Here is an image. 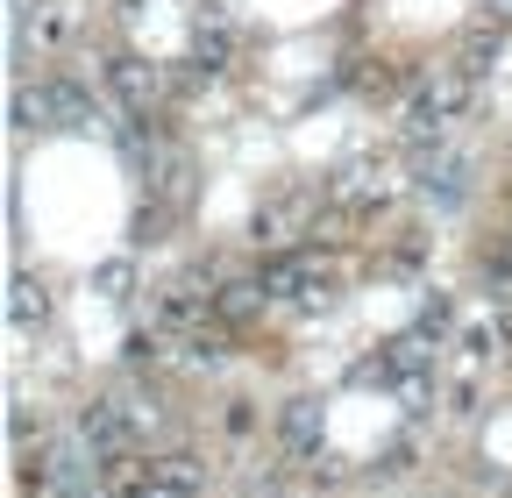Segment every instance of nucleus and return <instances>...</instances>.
<instances>
[{
	"instance_id": "39448f33",
	"label": "nucleus",
	"mask_w": 512,
	"mask_h": 498,
	"mask_svg": "<svg viewBox=\"0 0 512 498\" xmlns=\"http://www.w3.org/2000/svg\"><path fill=\"white\" fill-rule=\"evenodd\" d=\"M420 185H427L441 207H456L470 193V171H463V157H420Z\"/></svg>"
},
{
	"instance_id": "20e7f679",
	"label": "nucleus",
	"mask_w": 512,
	"mask_h": 498,
	"mask_svg": "<svg viewBox=\"0 0 512 498\" xmlns=\"http://www.w3.org/2000/svg\"><path fill=\"white\" fill-rule=\"evenodd\" d=\"M128 498H200V470H192V456H150Z\"/></svg>"
},
{
	"instance_id": "f257e3e1",
	"label": "nucleus",
	"mask_w": 512,
	"mask_h": 498,
	"mask_svg": "<svg viewBox=\"0 0 512 498\" xmlns=\"http://www.w3.org/2000/svg\"><path fill=\"white\" fill-rule=\"evenodd\" d=\"M470 100H477V72H463V65H434V72L420 79V93H413L406 136L427 143V136H441V129H456Z\"/></svg>"
},
{
	"instance_id": "6e6552de",
	"label": "nucleus",
	"mask_w": 512,
	"mask_h": 498,
	"mask_svg": "<svg viewBox=\"0 0 512 498\" xmlns=\"http://www.w3.org/2000/svg\"><path fill=\"white\" fill-rule=\"evenodd\" d=\"M29 314L43 321V285H29V278H22V285H15V328H29Z\"/></svg>"
},
{
	"instance_id": "7ed1b4c3",
	"label": "nucleus",
	"mask_w": 512,
	"mask_h": 498,
	"mask_svg": "<svg viewBox=\"0 0 512 498\" xmlns=\"http://www.w3.org/2000/svg\"><path fill=\"white\" fill-rule=\"evenodd\" d=\"M107 93H114L128 114H150V107L171 93V79H164L157 65H143V57H114V65H107Z\"/></svg>"
},
{
	"instance_id": "0eeeda50",
	"label": "nucleus",
	"mask_w": 512,
	"mask_h": 498,
	"mask_svg": "<svg viewBox=\"0 0 512 498\" xmlns=\"http://www.w3.org/2000/svg\"><path fill=\"white\" fill-rule=\"evenodd\" d=\"M285 442H292L299 456L320 442V413H313V399H292V413H285Z\"/></svg>"
},
{
	"instance_id": "f03ea898",
	"label": "nucleus",
	"mask_w": 512,
	"mask_h": 498,
	"mask_svg": "<svg viewBox=\"0 0 512 498\" xmlns=\"http://www.w3.org/2000/svg\"><path fill=\"white\" fill-rule=\"evenodd\" d=\"M256 285L278 306H320L328 299V264H320V249H278V257H264Z\"/></svg>"
},
{
	"instance_id": "423d86ee",
	"label": "nucleus",
	"mask_w": 512,
	"mask_h": 498,
	"mask_svg": "<svg viewBox=\"0 0 512 498\" xmlns=\"http://www.w3.org/2000/svg\"><path fill=\"white\" fill-rule=\"evenodd\" d=\"M335 200H342V207H370V200H392V178H384V171H370V164H349V171L335 178Z\"/></svg>"
}]
</instances>
